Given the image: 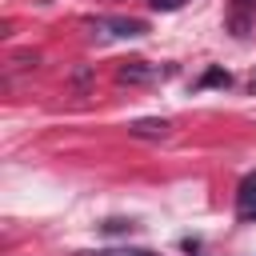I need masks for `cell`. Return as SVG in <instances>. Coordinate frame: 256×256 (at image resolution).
<instances>
[{
  "label": "cell",
  "mask_w": 256,
  "mask_h": 256,
  "mask_svg": "<svg viewBox=\"0 0 256 256\" xmlns=\"http://www.w3.org/2000/svg\"><path fill=\"white\" fill-rule=\"evenodd\" d=\"M92 32H96V36H120V40H132V36H144L148 24H144V20H132V16H100V20H92Z\"/></svg>",
  "instance_id": "1"
},
{
  "label": "cell",
  "mask_w": 256,
  "mask_h": 256,
  "mask_svg": "<svg viewBox=\"0 0 256 256\" xmlns=\"http://www.w3.org/2000/svg\"><path fill=\"white\" fill-rule=\"evenodd\" d=\"M252 24H256V0H228L224 28H228L236 40H244V36L252 32Z\"/></svg>",
  "instance_id": "2"
},
{
  "label": "cell",
  "mask_w": 256,
  "mask_h": 256,
  "mask_svg": "<svg viewBox=\"0 0 256 256\" xmlns=\"http://www.w3.org/2000/svg\"><path fill=\"white\" fill-rule=\"evenodd\" d=\"M124 84H152V80H164L168 76V68H160V64H148V60H128V64H120V72H116Z\"/></svg>",
  "instance_id": "3"
},
{
  "label": "cell",
  "mask_w": 256,
  "mask_h": 256,
  "mask_svg": "<svg viewBox=\"0 0 256 256\" xmlns=\"http://www.w3.org/2000/svg\"><path fill=\"white\" fill-rule=\"evenodd\" d=\"M236 212H240V220H256V172L244 176L240 196H236Z\"/></svg>",
  "instance_id": "4"
},
{
  "label": "cell",
  "mask_w": 256,
  "mask_h": 256,
  "mask_svg": "<svg viewBox=\"0 0 256 256\" xmlns=\"http://www.w3.org/2000/svg\"><path fill=\"white\" fill-rule=\"evenodd\" d=\"M168 128H172L168 120H132V124H128V132H132V136H144V140H164Z\"/></svg>",
  "instance_id": "5"
},
{
  "label": "cell",
  "mask_w": 256,
  "mask_h": 256,
  "mask_svg": "<svg viewBox=\"0 0 256 256\" xmlns=\"http://www.w3.org/2000/svg\"><path fill=\"white\" fill-rule=\"evenodd\" d=\"M80 256H156L152 248H96V252H80Z\"/></svg>",
  "instance_id": "6"
},
{
  "label": "cell",
  "mask_w": 256,
  "mask_h": 256,
  "mask_svg": "<svg viewBox=\"0 0 256 256\" xmlns=\"http://www.w3.org/2000/svg\"><path fill=\"white\" fill-rule=\"evenodd\" d=\"M204 84H224V88H228V84H232V76H228V72H220V68H212V72L204 76Z\"/></svg>",
  "instance_id": "7"
},
{
  "label": "cell",
  "mask_w": 256,
  "mask_h": 256,
  "mask_svg": "<svg viewBox=\"0 0 256 256\" xmlns=\"http://www.w3.org/2000/svg\"><path fill=\"white\" fill-rule=\"evenodd\" d=\"M180 4H188V0H152V8H156V12H176Z\"/></svg>",
  "instance_id": "8"
}]
</instances>
